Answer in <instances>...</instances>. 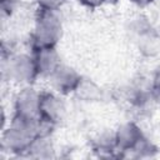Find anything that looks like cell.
Here are the masks:
<instances>
[{
	"mask_svg": "<svg viewBox=\"0 0 160 160\" xmlns=\"http://www.w3.org/2000/svg\"><path fill=\"white\" fill-rule=\"evenodd\" d=\"M130 1L134 2V4H136L138 6H146V5L151 4L154 0H130Z\"/></svg>",
	"mask_w": 160,
	"mask_h": 160,
	"instance_id": "4fadbf2b",
	"label": "cell"
},
{
	"mask_svg": "<svg viewBox=\"0 0 160 160\" xmlns=\"http://www.w3.org/2000/svg\"><path fill=\"white\" fill-rule=\"evenodd\" d=\"M151 95L156 101L160 102V75H158L155 81H154V85L151 89Z\"/></svg>",
	"mask_w": 160,
	"mask_h": 160,
	"instance_id": "8fae6325",
	"label": "cell"
},
{
	"mask_svg": "<svg viewBox=\"0 0 160 160\" xmlns=\"http://www.w3.org/2000/svg\"><path fill=\"white\" fill-rule=\"evenodd\" d=\"M75 92L79 95V98H82L85 100H94L99 95V89L90 81L80 80Z\"/></svg>",
	"mask_w": 160,
	"mask_h": 160,
	"instance_id": "ba28073f",
	"label": "cell"
},
{
	"mask_svg": "<svg viewBox=\"0 0 160 160\" xmlns=\"http://www.w3.org/2000/svg\"><path fill=\"white\" fill-rule=\"evenodd\" d=\"M36 2L41 9L58 11V9L65 2V0H36Z\"/></svg>",
	"mask_w": 160,
	"mask_h": 160,
	"instance_id": "9c48e42d",
	"label": "cell"
},
{
	"mask_svg": "<svg viewBox=\"0 0 160 160\" xmlns=\"http://www.w3.org/2000/svg\"><path fill=\"white\" fill-rule=\"evenodd\" d=\"M106 1L108 0H80V2H82L85 6H89V8H98Z\"/></svg>",
	"mask_w": 160,
	"mask_h": 160,
	"instance_id": "7c38bea8",
	"label": "cell"
},
{
	"mask_svg": "<svg viewBox=\"0 0 160 160\" xmlns=\"http://www.w3.org/2000/svg\"><path fill=\"white\" fill-rule=\"evenodd\" d=\"M34 62L39 75L51 76L61 65L55 48L34 49Z\"/></svg>",
	"mask_w": 160,
	"mask_h": 160,
	"instance_id": "5b68a950",
	"label": "cell"
},
{
	"mask_svg": "<svg viewBox=\"0 0 160 160\" xmlns=\"http://www.w3.org/2000/svg\"><path fill=\"white\" fill-rule=\"evenodd\" d=\"M144 138L145 136L142 135L141 130L134 122H128V124L122 125L115 134L116 146H118L119 151H121V152L134 151L136 145Z\"/></svg>",
	"mask_w": 160,
	"mask_h": 160,
	"instance_id": "8992f818",
	"label": "cell"
},
{
	"mask_svg": "<svg viewBox=\"0 0 160 160\" xmlns=\"http://www.w3.org/2000/svg\"><path fill=\"white\" fill-rule=\"evenodd\" d=\"M18 0H1V9L5 14H11Z\"/></svg>",
	"mask_w": 160,
	"mask_h": 160,
	"instance_id": "30bf717a",
	"label": "cell"
},
{
	"mask_svg": "<svg viewBox=\"0 0 160 160\" xmlns=\"http://www.w3.org/2000/svg\"><path fill=\"white\" fill-rule=\"evenodd\" d=\"M61 35V22L56 11L39 8L36 12V26L32 35V50L41 48H55Z\"/></svg>",
	"mask_w": 160,
	"mask_h": 160,
	"instance_id": "6da1fadb",
	"label": "cell"
},
{
	"mask_svg": "<svg viewBox=\"0 0 160 160\" xmlns=\"http://www.w3.org/2000/svg\"><path fill=\"white\" fill-rule=\"evenodd\" d=\"M39 92L32 89H24L16 98L15 104V116L40 120L39 119Z\"/></svg>",
	"mask_w": 160,
	"mask_h": 160,
	"instance_id": "277c9868",
	"label": "cell"
},
{
	"mask_svg": "<svg viewBox=\"0 0 160 160\" xmlns=\"http://www.w3.org/2000/svg\"><path fill=\"white\" fill-rule=\"evenodd\" d=\"M9 75L16 81H32L39 74L32 58L19 55L10 59Z\"/></svg>",
	"mask_w": 160,
	"mask_h": 160,
	"instance_id": "3957f363",
	"label": "cell"
},
{
	"mask_svg": "<svg viewBox=\"0 0 160 160\" xmlns=\"http://www.w3.org/2000/svg\"><path fill=\"white\" fill-rule=\"evenodd\" d=\"M51 78L55 89L61 94H69L71 91H75L81 80L80 75H78L72 69L62 65L59 66V69L51 75Z\"/></svg>",
	"mask_w": 160,
	"mask_h": 160,
	"instance_id": "52a82bcc",
	"label": "cell"
},
{
	"mask_svg": "<svg viewBox=\"0 0 160 160\" xmlns=\"http://www.w3.org/2000/svg\"><path fill=\"white\" fill-rule=\"evenodd\" d=\"M62 102L50 92H41L39 95V119L41 122L55 125L62 116Z\"/></svg>",
	"mask_w": 160,
	"mask_h": 160,
	"instance_id": "7a4b0ae2",
	"label": "cell"
}]
</instances>
